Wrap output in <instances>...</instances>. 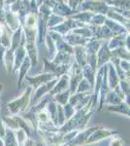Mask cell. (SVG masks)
<instances>
[{"instance_id": "cell-30", "label": "cell", "mask_w": 130, "mask_h": 146, "mask_svg": "<svg viewBox=\"0 0 130 146\" xmlns=\"http://www.w3.org/2000/svg\"><path fill=\"white\" fill-rule=\"evenodd\" d=\"M82 1H84V0H74V4H73V9H74V10H77V8L79 7V5L82 3Z\"/></svg>"}, {"instance_id": "cell-37", "label": "cell", "mask_w": 130, "mask_h": 146, "mask_svg": "<svg viewBox=\"0 0 130 146\" xmlns=\"http://www.w3.org/2000/svg\"><path fill=\"white\" fill-rule=\"evenodd\" d=\"M64 1H65V3H66V2H67V0H64Z\"/></svg>"}, {"instance_id": "cell-23", "label": "cell", "mask_w": 130, "mask_h": 146, "mask_svg": "<svg viewBox=\"0 0 130 146\" xmlns=\"http://www.w3.org/2000/svg\"><path fill=\"white\" fill-rule=\"evenodd\" d=\"M64 19L65 18L60 17V16L51 14V15L49 16V20H48V23H47V27H48V29L56 27V25H58L59 23H61L63 22V21H64Z\"/></svg>"}, {"instance_id": "cell-17", "label": "cell", "mask_w": 130, "mask_h": 146, "mask_svg": "<svg viewBox=\"0 0 130 146\" xmlns=\"http://www.w3.org/2000/svg\"><path fill=\"white\" fill-rule=\"evenodd\" d=\"M22 27H18L16 31H14L11 35V46L10 49L12 51L15 52L18 47L20 46V42H22Z\"/></svg>"}, {"instance_id": "cell-36", "label": "cell", "mask_w": 130, "mask_h": 146, "mask_svg": "<svg viewBox=\"0 0 130 146\" xmlns=\"http://www.w3.org/2000/svg\"><path fill=\"white\" fill-rule=\"evenodd\" d=\"M2 88H3V86H2V84H0V94H1V92H2Z\"/></svg>"}, {"instance_id": "cell-19", "label": "cell", "mask_w": 130, "mask_h": 146, "mask_svg": "<svg viewBox=\"0 0 130 146\" xmlns=\"http://www.w3.org/2000/svg\"><path fill=\"white\" fill-rule=\"evenodd\" d=\"M101 41L96 38H90L87 41V43L86 44L84 48H86V53L88 54H97L98 50L100 49V46H101Z\"/></svg>"}, {"instance_id": "cell-12", "label": "cell", "mask_w": 130, "mask_h": 146, "mask_svg": "<svg viewBox=\"0 0 130 146\" xmlns=\"http://www.w3.org/2000/svg\"><path fill=\"white\" fill-rule=\"evenodd\" d=\"M73 56H74V60L81 67L86 64V51L84 46L73 47Z\"/></svg>"}, {"instance_id": "cell-8", "label": "cell", "mask_w": 130, "mask_h": 146, "mask_svg": "<svg viewBox=\"0 0 130 146\" xmlns=\"http://www.w3.org/2000/svg\"><path fill=\"white\" fill-rule=\"evenodd\" d=\"M77 10H73L67 5V3H55L51 9V13L63 18H70L77 13Z\"/></svg>"}, {"instance_id": "cell-18", "label": "cell", "mask_w": 130, "mask_h": 146, "mask_svg": "<svg viewBox=\"0 0 130 146\" xmlns=\"http://www.w3.org/2000/svg\"><path fill=\"white\" fill-rule=\"evenodd\" d=\"M29 14V0H20V9H18L16 16H18V20H20V25L24 21L25 17Z\"/></svg>"}, {"instance_id": "cell-31", "label": "cell", "mask_w": 130, "mask_h": 146, "mask_svg": "<svg viewBox=\"0 0 130 146\" xmlns=\"http://www.w3.org/2000/svg\"><path fill=\"white\" fill-rule=\"evenodd\" d=\"M16 0H5L4 1V6H10L11 4H13L14 2H16Z\"/></svg>"}, {"instance_id": "cell-29", "label": "cell", "mask_w": 130, "mask_h": 146, "mask_svg": "<svg viewBox=\"0 0 130 146\" xmlns=\"http://www.w3.org/2000/svg\"><path fill=\"white\" fill-rule=\"evenodd\" d=\"M4 136H5V128H4L3 123L0 120V138L2 139V138H4Z\"/></svg>"}, {"instance_id": "cell-34", "label": "cell", "mask_w": 130, "mask_h": 146, "mask_svg": "<svg viewBox=\"0 0 130 146\" xmlns=\"http://www.w3.org/2000/svg\"><path fill=\"white\" fill-rule=\"evenodd\" d=\"M4 1H5V0H0V5L4 6Z\"/></svg>"}, {"instance_id": "cell-13", "label": "cell", "mask_w": 130, "mask_h": 146, "mask_svg": "<svg viewBox=\"0 0 130 146\" xmlns=\"http://www.w3.org/2000/svg\"><path fill=\"white\" fill-rule=\"evenodd\" d=\"M129 33H125V34L113 36L107 43L109 50L113 51V50H115V49L119 48V47H125V39H126V36Z\"/></svg>"}, {"instance_id": "cell-2", "label": "cell", "mask_w": 130, "mask_h": 146, "mask_svg": "<svg viewBox=\"0 0 130 146\" xmlns=\"http://www.w3.org/2000/svg\"><path fill=\"white\" fill-rule=\"evenodd\" d=\"M79 6L81 8V11H87L104 16H106L110 9V6L104 0H84Z\"/></svg>"}, {"instance_id": "cell-10", "label": "cell", "mask_w": 130, "mask_h": 146, "mask_svg": "<svg viewBox=\"0 0 130 146\" xmlns=\"http://www.w3.org/2000/svg\"><path fill=\"white\" fill-rule=\"evenodd\" d=\"M63 38L71 47H75V46H86V44L87 43L89 39L84 38V37L80 36L74 32L70 31L69 33H67L66 35L63 36Z\"/></svg>"}, {"instance_id": "cell-11", "label": "cell", "mask_w": 130, "mask_h": 146, "mask_svg": "<svg viewBox=\"0 0 130 146\" xmlns=\"http://www.w3.org/2000/svg\"><path fill=\"white\" fill-rule=\"evenodd\" d=\"M104 25H105L106 27H107L109 29L111 30V32L113 33V36H115V35H120V34H125V33H129V31L123 27V25H121L120 23L115 22V21L110 20V19L106 18Z\"/></svg>"}, {"instance_id": "cell-16", "label": "cell", "mask_w": 130, "mask_h": 146, "mask_svg": "<svg viewBox=\"0 0 130 146\" xmlns=\"http://www.w3.org/2000/svg\"><path fill=\"white\" fill-rule=\"evenodd\" d=\"M30 67H31V62H30L29 58L26 56L24 60L22 62V65L18 68V86L22 85V82L24 80V77L27 75V72L29 71Z\"/></svg>"}, {"instance_id": "cell-24", "label": "cell", "mask_w": 130, "mask_h": 146, "mask_svg": "<svg viewBox=\"0 0 130 146\" xmlns=\"http://www.w3.org/2000/svg\"><path fill=\"white\" fill-rule=\"evenodd\" d=\"M72 32H74V33L84 37V38H87V39L92 38V33H91L90 29H89L88 25H86V27H78L76 29H73Z\"/></svg>"}, {"instance_id": "cell-6", "label": "cell", "mask_w": 130, "mask_h": 146, "mask_svg": "<svg viewBox=\"0 0 130 146\" xmlns=\"http://www.w3.org/2000/svg\"><path fill=\"white\" fill-rule=\"evenodd\" d=\"M96 56H97V65H96L97 68L102 67L107 64L108 62H110L111 58H112V55H111V51L108 48L107 43L101 44L100 49L96 54Z\"/></svg>"}, {"instance_id": "cell-7", "label": "cell", "mask_w": 130, "mask_h": 146, "mask_svg": "<svg viewBox=\"0 0 130 146\" xmlns=\"http://www.w3.org/2000/svg\"><path fill=\"white\" fill-rule=\"evenodd\" d=\"M4 7H5V25L11 32H14L18 27H22L20 20H18L16 14H14L13 12L9 10L8 6H4Z\"/></svg>"}, {"instance_id": "cell-25", "label": "cell", "mask_w": 130, "mask_h": 146, "mask_svg": "<svg viewBox=\"0 0 130 146\" xmlns=\"http://www.w3.org/2000/svg\"><path fill=\"white\" fill-rule=\"evenodd\" d=\"M106 20V16L100 15V14H94L92 16V19L90 21V25H95V27H100L103 25Z\"/></svg>"}, {"instance_id": "cell-33", "label": "cell", "mask_w": 130, "mask_h": 146, "mask_svg": "<svg viewBox=\"0 0 130 146\" xmlns=\"http://www.w3.org/2000/svg\"><path fill=\"white\" fill-rule=\"evenodd\" d=\"M54 2H56V3H65L64 0H53Z\"/></svg>"}, {"instance_id": "cell-32", "label": "cell", "mask_w": 130, "mask_h": 146, "mask_svg": "<svg viewBox=\"0 0 130 146\" xmlns=\"http://www.w3.org/2000/svg\"><path fill=\"white\" fill-rule=\"evenodd\" d=\"M43 2H44V0H36V4H37V6H40V5H42L43 4Z\"/></svg>"}, {"instance_id": "cell-35", "label": "cell", "mask_w": 130, "mask_h": 146, "mask_svg": "<svg viewBox=\"0 0 130 146\" xmlns=\"http://www.w3.org/2000/svg\"><path fill=\"white\" fill-rule=\"evenodd\" d=\"M0 146H4V142L2 141L1 138H0Z\"/></svg>"}, {"instance_id": "cell-20", "label": "cell", "mask_w": 130, "mask_h": 146, "mask_svg": "<svg viewBox=\"0 0 130 146\" xmlns=\"http://www.w3.org/2000/svg\"><path fill=\"white\" fill-rule=\"evenodd\" d=\"M111 55L114 58H119V60H129V51L125 47H119L115 50L111 51Z\"/></svg>"}, {"instance_id": "cell-4", "label": "cell", "mask_w": 130, "mask_h": 146, "mask_svg": "<svg viewBox=\"0 0 130 146\" xmlns=\"http://www.w3.org/2000/svg\"><path fill=\"white\" fill-rule=\"evenodd\" d=\"M48 33L51 35V39H53L56 52H65V53H69L73 55V47H71L65 41L62 35H60L57 32L51 31V30H48Z\"/></svg>"}, {"instance_id": "cell-14", "label": "cell", "mask_w": 130, "mask_h": 146, "mask_svg": "<svg viewBox=\"0 0 130 146\" xmlns=\"http://www.w3.org/2000/svg\"><path fill=\"white\" fill-rule=\"evenodd\" d=\"M106 18L120 23V25H123V27L129 31V19H125L124 17H122L121 15L117 14V12H115L113 9H111V8L109 9V11L107 12V14H106Z\"/></svg>"}, {"instance_id": "cell-28", "label": "cell", "mask_w": 130, "mask_h": 146, "mask_svg": "<svg viewBox=\"0 0 130 146\" xmlns=\"http://www.w3.org/2000/svg\"><path fill=\"white\" fill-rule=\"evenodd\" d=\"M5 51H6V48L0 44V63H1V64H3V56H4V54H5Z\"/></svg>"}, {"instance_id": "cell-15", "label": "cell", "mask_w": 130, "mask_h": 146, "mask_svg": "<svg viewBox=\"0 0 130 146\" xmlns=\"http://www.w3.org/2000/svg\"><path fill=\"white\" fill-rule=\"evenodd\" d=\"M114 131H110V129H102V131H96L92 133L90 137H88L86 141L84 142V144H89V143H93L95 141H99L103 138L110 136L111 135H114Z\"/></svg>"}, {"instance_id": "cell-21", "label": "cell", "mask_w": 130, "mask_h": 146, "mask_svg": "<svg viewBox=\"0 0 130 146\" xmlns=\"http://www.w3.org/2000/svg\"><path fill=\"white\" fill-rule=\"evenodd\" d=\"M106 2L109 6L114 8L125 9V10H129L130 8V0H109Z\"/></svg>"}, {"instance_id": "cell-22", "label": "cell", "mask_w": 130, "mask_h": 146, "mask_svg": "<svg viewBox=\"0 0 130 146\" xmlns=\"http://www.w3.org/2000/svg\"><path fill=\"white\" fill-rule=\"evenodd\" d=\"M45 43H46L47 49H48V51H49V58H53L56 53V49H55V46H54V43H53V39H51V35H49L48 32H47V35H46V37H45Z\"/></svg>"}, {"instance_id": "cell-3", "label": "cell", "mask_w": 130, "mask_h": 146, "mask_svg": "<svg viewBox=\"0 0 130 146\" xmlns=\"http://www.w3.org/2000/svg\"><path fill=\"white\" fill-rule=\"evenodd\" d=\"M86 27V25L78 22V21L73 20L72 18H65L64 21L61 23H59L58 25H56V27H54L53 28H49L48 30L57 32L60 35L64 36L67 33H69L70 31H72L73 29H76L78 27Z\"/></svg>"}, {"instance_id": "cell-9", "label": "cell", "mask_w": 130, "mask_h": 146, "mask_svg": "<svg viewBox=\"0 0 130 146\" xmlns=\"http://www.w3.org/2000/svg\"><path fill=\"white\" fill-rule=\"evenodd\" d=\"M74 62V56L72 54L65 52H56L55 55L51 58V62L54 64H72Z\"/></svg>"}, {"instance_id": "cell-1", "label": "cell", "mask_w": 130, "mask_h": 146, "mask_svg": "<svg viewBox=\"0 0 130 146\" xmlns=\"http://www.w3.org/2000/svg\"><path fill=\"white\" fill-rule=\"evenodd\" d=\"M33 88L31 86L28 87L20 98H16L15 100H11L8 102V108L13 115H16L20 112H24L27 109V106L30 101V96Z\"/></svg>"}, {"instance_id": "cell-26", "label": "cell", "mask_w": 130, "mask_h": 146, "mask_svg": "<svg viewBox=\"0 0 130 146\" xmlns=\"http://www.w3.org/2000/svg\"><path fill=\"white\" fill-rule=\"evenodd\" d=\"M0 23L5 25V7L0 5Z\"/></svg>"}, {"instance_id": "cell-27", "label": "cell", "mask_w": 130, "mask_h": 146, "mask_svg": "<svg viewBox=\"0 0 130 146\" xmlns=\"http://www.w3.org/2000/svg\"><path fill=\"white\" fill-rule=\"evenodd\" d=\"M122 144H123L122 138H117V139H114L112 141L111 146H122Z\"/></svg>"}, {"instance_id": "cell-5", "label": "cell", "mask_w": 130, "mask_h": 146, "mask_svg": "<svg viewBox=\"0 0 130 146\" xmlns=\"http://www.w3.org/2000/svg\"><path fill=\"white\" fill-rule=\"evenodd\" d=\"M54 78H56V77L53 74H51V73H46V72L38 74L36 76H27L26 75L24 77V79L29 82L33 89H38L40 86H42L43 84L48 83V82L51 81Z\"/></svg>"}]
</instances>
